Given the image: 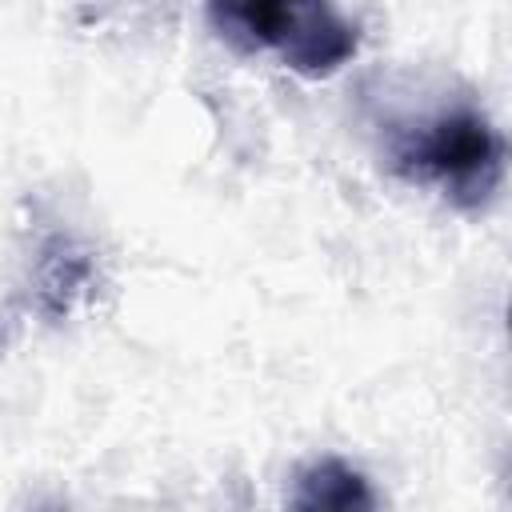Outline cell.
<instances>
[{
	"label": "cell",
	"mask_w": 512,
	"mask_h": 512,
	"mask_svg": "<svg viewBox=\"0 0 512 512\" xmlns=\"http://www.w3.org/2000/svg\"><path fill=\"white\" fill-rule=\"evenodd\" d=\"M208 20L240 48H276L304 76H328L356 52V28L328 0H208Z\"/></svg>",
	"instance_id": "6da1fadb"
},
{
	"label": "cell",
	"mask_w": 512,
	"mask_h": 512,
	"mask_svg": "<svg viewBox=\"0 0 512 512\" xmlns=\"http://www.w3.org/2000/svg\"><path fill=\"white\" fill-rule=\"evenodd\" d=\"M392 164L412 180H436L460 204H480L500 180V140L480 112L452 108L404 128Z\"/></svg>",
	"instance_id": "7a4b0ae2"
},
{
	"label": "cell",
	"mask_w": 512,
	"mask_h": 512,
	"mask_svg": "<svg viewBox=\"0 0 512 512\" xmlns=\"http://www.w3.org/2000/svg\"><path fill=\"white\" fill-rule=\"evenodd\" d=\"M368 480L344 460H320L296 480V508H368Z\"/></svg>",
	"instance_id": "3957f363"
}]
</instances>
